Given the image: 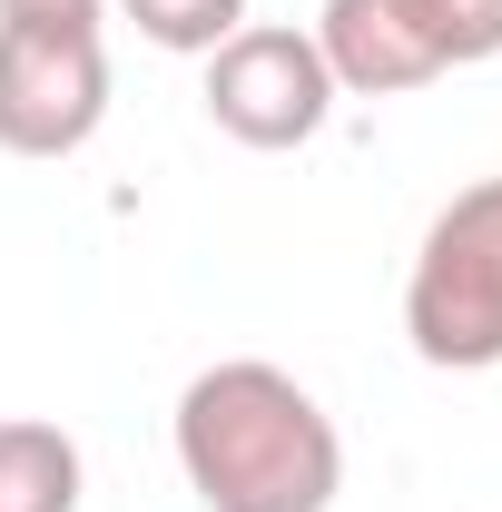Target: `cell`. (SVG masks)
I'll return each instance as SVG.
<instances>
[{"instance_id": "obj_1", "label": "cell", "mask_w": 502, "mask_h": 512, "mask_svg": "<svg viewBox=\"0 0 502 512\" xmlns=\"http://www.w3.org/2000/svg\"><path fill=\"white\" fill-rule=\"evenodd\" d=\"M178 473L207 512H325L345 483V444L286 365H207L178 394Z\"/></svg>"}, {"instance_id": "obj_2", "label": "cell", "mask_w": 502, "mask_h": 512, "mask_svg": "<svg viewBox=\"0 0 502 512\" xmlns=\"http://www.w3.org/2000/svg\"><path fill=\"white\" fill-rule=\"evenodd\" d=\"M404 335L434 375L502 365V178H473L463 197L434 207L404 276Z\"/></svg>"}, {"instance_id": "obj_3", "label": "cell", "mask_w": 502, "mask_h": 512, "mask_svg": "<svg viewBox=\"0 0 502 512\" xmlns=\"http://www.w3.org/2000/svg\"><path fill=\"white\" fill-rule=\"evenodd\" d=\"M315 50L335 69V89L404 99L443 69L502 60V0H325Z\"/></svg>"}, {"instance_id": "obj_4", "label": "cell", "mask_w": 502, "mask_h": 512, "mask_svg": "<svg viewBox=\"0 0 502 512\" xmlns=\"http://www.w3.org/2000/svg\"><path fill=\"white\" fill-rule=\"evenodd\" d=\"M335 69L315 50V30H237L207 50V119L237 148H306L335 119Z\"/></svg>"}, {"instance_id": "obj_5", "label": "cell", "mask_w": 502, "mask_h": 512, "mask_svg": "<svg viewBox=\"0 0 502 512\" xmlns=\"http://www.w3.org/2000/svg\"><path fill=\"white\" fill-rule=\"evenodd\" d=\"M109 119V50L99 30H0V148L69 158Z\"/></svg>"}, {"instance_id": "obj_6", "label": "cell", "mask_w": 502, "mask_h": 512, "mask_svg": "<svg viewBox=\"0 0 502 512\" xmlns=\"http://www.w3.org/2000/svg\"><path fill=\"white\" fill-rule=\"evenodd\" d=\"M0 512H79V444L40 414L0 424Z\"/></svg>"}, {"instance_id": "obj_7", "label": "cell", "mask_w": 502, "mask_h": 512, "mask_svg": "<svg viewBox=\"0 0 502 512\" xmlns=\"http://www.w3.org/2000/svg\"><path fill=\"white\" fill-rule=\"evenodd\" d=\"M119 10L158 40V50H197V60L247 30V0H119Z\"/></svg>"}, {"instance_id": "obj_8", "label": "cell", "mask_w": 502, "mask_h": 512, "mask_svg": "<svg viewBox=\"0 0 502 512\" xmlns=\"http://www.w3.org/2000/svg\"><path fill=\"white\" fill-rule=\"evenodd\" d=\"M0 30H99V0H0Z\"/></svg>"}]
</instances>
